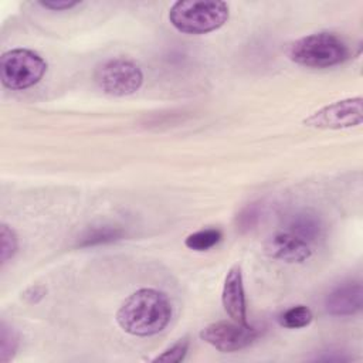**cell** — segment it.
Here are the masks:
<instances>
[{"mask_svg": "<svg viewBox=\"0 0 363 363\" xmlns=\"http://www.w3.org/2000/svg\"><path fill=\"white\" fill-rule=\"evenodd\" d=\"M172 318L167 296L153 288H142L125 299L116 312L118 325L133 336H153L162 332Z\"/></svg>", "mask_w": 363, "mask_h": 363, "instance_id": "obj_1", "label": "cell"}, {"mask_svg": "<svg viewBox=\"0 0 363 363\" xmlns=\"http://www.w3.org/2000/svg\"><path fill=\"white\" fill-rule=\"evenodd\" d=\"M230 17V7L224 1L183 0L169 10L172 26L184 34H206L223 27Z\"/></svg>", "mask_w": 363, "mask_h": 363, "instance_id": "obj_2", "label": "cell"}, {"mask_svg": "<svg viewBox=\"0 0 363 363\" xmlns=\"http://www.w3.org/2000/svg\"><path fill=\"white\" fill-rule=\"evenodd\" d=\"M289 58L303 67L328 68L343 62L349 50L345 41L332 33H315L291 44Z\"/></svg>", "mask_w": 363, "mask_h": 363, "instance_id": "obj_3", "label": "cell"}, {"mask_svg": "<svg viewBox=\"0 0 363 363\" xmlns=\"http://www.w3.org/2000/svg\"><path fill=\"white\" fill-rule=\"evenodd\" d=\"M47 71L44 58L27 48H16L4 52L0 60L1 84L14 91L35 85Z\"/></svg>", "mask_w": 363, "mask_h": 363, "instance_id": "obj_4", "label": "cell"}, {"mask_svg": "<svg viewBox=\"0 0 363 363\" xmlns=\"http://www.w3.org/2000/svg\"><path fill=\"white\" fill-rule=\"evenodd\" d=\"M95 82L108 95L126 96L135 94L143 84L140 67L128 58H109L95 69Z\"/></svg>", "mask_w": 363, "mask_h": 363, "instance_id": "obj_5", "label": "cell"}, {"mask_svg": "<svg viewBox=\"0 0 363 363\" xmlns=\"http://www.w3.org/2000/svg\"><path fill=\"white\" fill-rule=\"evenodd\" d=\"M258 337V329L248 323L218 320L200 332V339L220 352L230 353L245 349Z\"/></svg>", "mask_w": 363, "mask_h": 363, "instance_id": "obj_6", "label": "cell"}, {"mask_svg": "<svg viewBox=\"0 0 363 363\" xmlns=\"http://www.w3.org/2000/svg\"><path fill=\"white\" fill-rule=\"evenodd\" d=\"M363 101L360 96L336 101L320 108L303 121L305 126L316 129H345L357 126L363 121Z\"/></svg>", "mask_w": 363, "mask_h": 363, "instance_id": "obj_7", "label": "cell"}, {"mask_svg": "<svg viewBox=\"0 0 363 363\" xmlns=\"http://www.w3.org/2000/svg\"><path fill=\"white\" fill-rule=\"evenodd\" d=\"M363 288L357 281L342 282L325 298V309L333 316H350L362 309Z\"/></svg>", "mask_w": 363, "mask_h": 363, "instance_id": "obj_8", "label": "cell"}, {"mask_svg": "<svg viewBox=\"0 0 363 363\" xmlns=\"http://www.w3.org/2000/svg\"><path fill=\"white\" fill-rule=\"evenodd\" d=\"M265 251L269 257L285 262H303L312 254L309 242L289 231L278 233L271 237L265 245Z\"/></svg>", "mask_w": 363, "mask_h": 363, "instance_id": "obj_9", "label": "cell"}, {"mask_svg": "<svg viewBox=\"0 0 363 363\" xmlns=\"http://www.w3.org/2000/svg\"><path fill=\"white\" fill-rule=\"evenodd\" d=\"M221 301L225 312L234 322L247 323L242 274L238 265L231 267L225 275Z\"/></svg>", "mask_w": 363, "mask_h": 363, "instance_id": "obj_10", "label": "cell"}, {"mask_svg": "<svg viewBox=\"0 0 363 363\" xmlns=\"http://www.w3.org/2000/svg\"><path fill=\"white\" fill-rule=\"evenodd\" d=\"M288 228L289 233H292L294 235L302 238L306 242H311L322 235L323 225L316 214H312L309 211H301L291 216Z\"/></svg>", "mask_w": 363, "mask_h": 363, "instance_id": "obj_11", "label": "cell"}, {"mask_svg": "<svg viewBox=\"0 0 363 363\" xmlns=\"http://www.w3.org/2000/svg\"><path fill=\"white\" fill-rule=\"evenodd\" d=\"M125 230L119 225H98V227H91L88 228L79 238L77 245L81 248H88V247H95V245H104V244H111L115 242L125 235Z\"/></svg>", "mask_w": 363, "mask_h": 363, "instance_id": "obj_12", "label": "cell"}, {"mask_svg": "<svg viewBox=\"0 0 363 363\" xmlns=\"http://www.w3.org/2000/svg\"><path fill=\"white\" fill-rule=\"evenodd\" d=\"M312 318L313 315L308 306L296 305L282 312L278 318V322L281 326L288 329H301L308 326L312 322Z\"/></svg>", "mask_w": 363, "mask_h": 363, "instance_id": "obj_13", "label": "cell"}, {"mask_svg": "<svg viewBox=\"0 0 363 363\" xmlns=\"http://www.w3.org/2000/svg\"><path fill=\"white\" fill-rule=\"evenodd\" d=\"M221 240V231L218 228H206L196 231L184 240L187 248L194 251H207Z\"/></svg>", "mask_w": 363, "mask_h": 363, "instance_id": "obj_14", "label": "cell"}, {"mask_svg": "<svg viewBox=\"0 0 363 363\" xmlns=\"http://www.w3.org/2000/svg\"><path fill=\"white\" fill-rule=\"evenodd\" d=\"M18 346V336L16 330L6 322L0 325V362L6 363L13 359Z\"/></svg>", "mask_w": 363, "mask_h": 363, "instance_id": "obj_15", "label": "cell"}, {"mask_svg": "<svg viewBox=\"0 0 363 363\" xmlns=\"http://www.w3.org/2000/svg\"><path fill=\"white\" fill-rule=\"evenodd\" d=\"M18 248V240L11 227L7 224H1L0 227V261L6 264L9 259L14 257Z\"/></svg>", "mask_w": 363, "mask_h": 363, "instance_id": "obj_16", "label": "cell"}, {"mask_svg": "<svg viewBox=\"0 0 363 363\" xmlns=\"http://www.w3.org/2000/svg\"><path fill=\"white\" fill-rule=\"evenodd\" d=\"M189 350V340L187 339H180L176 343H173L170 347L163 350L159 356L153 359V362H182Z\"/></svg>", "mask_w": 363, "mask_h": 363, "instance_id": "obj_17", "label": "cell"}, {"mask_svg": "<svg viewBox=\"0 0 363 363\" xmlns=\"http://www.w3.org/2000/svg\"><path fill=\"white\" fill-rule=\"evenodd\" d=\"M258 207L257 206H248L247 208H244L241 213H240V216H238V218H237V221H238V224H240V228H245V230H250V228H252V225L257 223V220H258Z\"/></svg>", "mask_w": 363, "mask_h": 363, "instance_id": "obj_18", "label": "cell"}, {"mask_svg": "<svg viewBox=\"0 0 363 363\" xmlns=\"http://www.w3.org/2000/svg\"><path fill=\"white\" fill-rule=\"evenodd\" d=\"M81 1H69V0H47V1H38V6L43 9L51 10V11H64L71 10L77 6H79Z\"/></svg>", "mask_w": 363, "mask_h": 363, "instance_id": "obj_19", "label": "cell"}, {"mask_svg": "<svg viewBox=\"0 0 363 363\" xmlns=\"http://www.w3.org/2000/svg\"><path fill=\"white\" fill-rule=\"evenodd\" d=\"M44 296V288L41 286H31L30 289L26 291L24 298H27L30 302H38Z\"/></svg>", "mask_w": 363, "mask_h": 363, "instance_id": "obj_20", "label": "cell"}]
</instances>
